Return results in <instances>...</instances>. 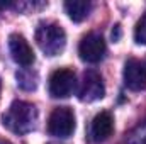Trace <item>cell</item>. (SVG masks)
I'll return each mask as SVG.
<instances>
[{"label": "cell", "mask_w": 146, "mask_h": 144, "mask_svg": "<svg viewBox=\"0 0 146 144\" xmlns=\"http://www.w3.org/2000/svg\"><path fill=\"white\" fill-rule=\"evenodd\" d=\"M112 39H114L115 42L121 39V26H119V24H115L114 29H112Z\"/></svg>", "instance_id": "5bb4252c"}, {"label": "cell", "mask_w": 146, "mask_h": 144, "mask_svg": "<svg viewBox=\"0 0 146 144\" xmlns=\"http://www.w3.org/2000/svg\"><path fill=\"white\" fill-rule=\"evenodd\" d=\"M78 54L87 63H99L106 54V42L100 34L90 32L80 41Z\"/></svg>", "instance_id": "8992f818"}, {"label": "cell", "mask_w": 146, "mask_h": 144, "mask_svg": "<svg viewBox=\"0 0 146 144\" xmlns=\"http://www.w3.org/2000/svg\"><path fill=\"white\" fill-rule=\"evenodd\" d=\"M65 10L73 22H82L88 17L92 10V3L87 0H68L65 2Z\"/></svg>", "instance_id": "30bf717a"}, {"label": "cell", "mask_w": 146, "mask_h": 144, "mask_svg": "<svg viewBox=\"0 0 146 144\" xmlns=\"http://www.w3.org/2000/svg\"><path fill=\"white\" fill-rule=\"evenodd\" d=\"M114 120L109 112H100L92 120V139L95 143H102L112 134Z\"/></svg>", "instance_id": "9c48e42d"}, {"label": "cell", "mask_w": 146, "mask_h": 144, "mask_svg": "<svg viewBox=\"0 0 146 144\" xmlns=\"http://www.w3.org/2000/svg\"><path fill=\"white\" fill-rule=\"evenodd\" d=\"M48 131L56 137H70L75 131V114L70 107H56L48 120Z\"/></svg>", "instance_id": "3957f363"}, {"label": "cell", "mask_w": 146, "mask_h": 144, "mask_svg": "<svg viewBox=\"0 0 146 144\" xmlns=\"http://www.w3.org/2000/svg\"><path fill=\"white\" fill-rule=\"evenodd\" d=\"M76 87V78L75 73L68 68H61L53 71L49 76V93L54 98H66L73 93Z\"/></svg>", "instance_id": "277c9868"}, {"label": "cell", "mask_w": 146, "mask_h": 144, "mask_svg": "<svg viewBox=\"0 0 146 144\" xmlns=\"http://www.w3.org/2000/svg\"><path fill=\"white\" fill-rule=\"evenodd\" d=\"M134 41L138 44H146V14L138 20L134 27Z\"/></svg>", "instance_id": "4fadbf2b"}, {"label": "cell", "mask_w": 146, "mask_h": 144, "mask_svg": "<svg viewBox=\"0 0 146 144\" xmlns=\"http://www.w3.org/2000/svg\"><path fill=\"white\" fill-rule=\"evenodd\" d=\"M36 42L46 56H58L66 46V34L58 22L42 20L36 29Z\"/></svg>", "instance_id": "7a4b0ae2"}, {"label": "cell", "mask_w": 146, "mask_h": 144, "mask_svg": "<svg viewBox=\"0 0 146 144\" xmlns=\"http://www.w3.org/2000/svg\"><path fill=\"white\" fill-rule=\"evenodd\" d=\"M2 122L14 134H27L36 127L37 110L29 102L15 100L2 115Z\"/></svg>", "instance_id": "6da1fadb"}, {"label": "cell", "mask_w": 146, "mask_h": 144, "mask_svg": "<svg viewBox=\"0 0 146 144\" xmlns=\"http://www.w3.org/2000/svg\"><path fill=\"white\" fill-rule=\"evenodd\" d=\"M126 144H146V120L126 136Z\"/></svg>", "instance_id": "8fae6325"}, {"label": "cell", "mask_w": 146, "mask_h": 144, "mask_svg": "<svg viewBox=\"0 0 146 144\" xmlns=\"http://www.w3.org/2000/svg\"><path fill=\"white\" fill-rule=\"evenodd\" d=\"M9 49L14 58V61L21 66H31L34 63V51L26 41V37L21 34H10L9 36Z\"/></svg>", "instance_id": "ba28073f"}, {"label": "cell", "mask_w": 146, "mask_h": 144, "mask_svg": "<svg viewBox=\"0 0 146 144\" xmlns=\"http://www.w3.org/2000/svg\"><path fill=\"white\" fill-rule=\"evenodd\" d=\"M0 90H2V80H0Z\"/></svg>", "instance_id": "9a60e30c"}, {"label": "cell", "mask_w": 146, "mask_h": 144, "mask_svg": "<svg viewBox=\"0 0 146 144\" xmlns=\"http://www.w3.org/2000/svg\"><path fill=\"white\" fill-rule=\"evenodd\" d=\"M124 85L133 90V92H139L146 87V61L143 59H136V58H129L124 65Z\"/></svg>", "instance_id": "52a82bcc"}, {"label": "cell", "mask_w": 146, "mask_h": 144, "mask_svg": "<svg viewBox=\"0 0 146 144\" xmlns=\"http://www.w3.org/2000/svg\"><path fill=\"white\" fill-rule=\"evenodd\" d=\"M36 75L33 71H27V70H24V71L17 73V83H19V87L21 88H24V90H34L37 85L36 81Z\"/></svg>", "instance_id": "7c38bea8"}, {"label": "cell", "mask_w": 146, "mask_h": 144, "mask_svg": "<svg viewBox=\"0 0 146 144\" xmlns=\"http://www.w3.org/2000/svg\"><path fill=\"white\" fill-rule=\"evenodd\" d=\"M106 93V87L102 81V76L95 70H88L83 73V80L78 90V97L82 102H95L102 98Z\"/></svg>", "instance_id": "5b68a950"}]
</instances>
